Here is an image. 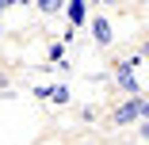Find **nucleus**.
Masks as SVG:
<instances>
[{
    "mask_svg": "<svg viewBox=\"0 0 149 145\" xmlns=\"http://www.w3.org/2000/svg\"><path fill=\"white\" fill-rule=\"evenodd\" d=\"M8 8H12V0H0V15H4V12H8Z\"/></svg>",
    "mask_w": 149,
    "mask_h": 145,
    "instance_id": "nucleus-7",
    "label": "nucleus"
},
{
    "mask_svg": "<svg viewBox=\"0 0 149 145\" xmlns=\"http://www.w3.org/2000/svg\"><path fill=\"white\" fill-rule=\"evenodd\" d=\"M46 99H54V103H69V84H54V88L46 92Z\"/></svg>",
    "mask_w": 149,
    "mask_h": 145,
    "instance_id": "nucleus-5",
    "label": "nucleus"
},
{
    "mask_svg": "<svg viewBox=\"0 0 149 145\" xmlns=\"http://www.w3.org/2000/svg\"><path fill=\"white\" fill-rule=\"evenodd\" d=\"M65 15H69V27L77 31V27L88 19V4H84V0H69V4H65Z\"/></svg>",
    "mask_w": 149,
    "mask_h": 145,
    "instance_id": "nucleus-3",
    "label": "nucleus"
},
{
    "mask_svg": "<svg viewBox=\"0 0 149 145\" xmlns=\"http://www.w3.org/2000/svg\"><path fill=\"white\" fill-rule=\"evenodd\" d=\"M61 8H65L61 0H38V12H46V15H57Z\"/></svg>",
    "mask_w": 149,
    "mask_h": 145,
    "instance_id": "nucleus-6",
    "label": "nucleus"
},
{
    "mask_svg": "<svg viewBox=\"0 0 149 145\" xmlns=\"http://www.w3.org/2000/svg\"><path fill=\"white\" fill-rule=\"evenodd\" d=\"M92 35H96V46H111V23L103 19V15H92Z\"/></svg>",
    "mask_w": 149,
    "mask_h": 145,
    "instance_id": "nucleus-4",
    "label": "nucleus"
},
{
    "mask_svg": "<svg viewBox=\"0 0 149 145\" xmlns=\"http://www.w3.org/2000/svg\"><path fill=\"white\" fill-rule=\"evenodd\" d=\"M141 137H149V119H145V126H141Z\"/></svg>",
    "mask_w": 149,
    "mask_h": 145,
    "instance_id": "nucleus-8",
    "label": "nucleus"
},
{
    "mask_svg": "<svg viewBox=\"0 0 149 145\" xmlns=\"http://www.w3.org/2000/svg\"><path fill=\"white\" fill-rule=\"evenodd\" d=\"M134 65H138V57H130V61H123L115 69V80H118V88H126L130 96H138V76H134Z\"/></svg>",
    "mask_w": 149,
    "mask_h": 145,
    "instance_id": "nucleus-1",
    "label": "nucleus"
},
{
    "mask_svg": "<svg viewBox=\"0 0 149 145\" xmlns=\"http://www.w3.org/2000/svg\"><path fill=\"white\" fill-rule=\"evenodd\" d=\"M134 119H141V99H138V96H130L123 107L115 111V126H130Z\"/></svg>",
    "mask_w": 149,
    "mask_h": 145,
    "instance_id": "nucleus-2",
    "label": "nucleus"
},
{
    "mask_svg": "<svg viewBox=\"0 0 149 145\" xmlns=\"http://www.w3.org/2000/svg\"><path fill=\"white\" fill-rule=\"evenodd\" d=\"M141 50H145V53H149V42H145V46H141Z\"/></svg>",
    "mask_w": 149,
    "mask_h": 145,
    "instance_id": "nucleus-9",
    "label": "nucleus"
}]
</instances>
